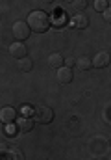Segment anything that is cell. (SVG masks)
<instances>
[{
	"label": "cell",
	"instance_id": "1",
	"mask_svg": "<svg viewBox=\"0 0 111 160\" xmlns=\"http://www.w3.org/2000/svg\"><path fill=\"white\" fill-rule=\"evenodd\" d=\"M28 24H30V28L37 32V34H44V32H48V28H50V17H48V13L46 11H41V9H35V11H32L30 15H28V21H26Z\"/></svg>",
	"mask_w": 111,
	"mask_h": 160
},
{
	"label": "cell",
	"instance_id": "2",
	"mask_svg": "<svg viewBox=\"0 0 111 160\" xmlns=\"http://www.w3.org/2000/svg\"><path fill=\"white\" fill-rule=\"evenodd\" d=\"M52 119H54V110L50 106H44V104L35 106V110H34V121L46 125V123H52Z\"/></svg>",
	"mask_w": 111,
	"mask_h": 160
},
{
	"label": "cell",
	"instance_id": "3",
	"mask_svg": "<svg viewBox=\"0 0 111 160\" xmlns=\"http://www.w3.org/2000/svg\"><path fill=\"white\" fill-rule=\"evenodd\" d=\"M13 36H15V39L17 41H26L30 38V32H32V28H30V24L28 22H24V21H17L15 24H13Z\"/></svg>",
	"mask_w": 111,
	"mask_h": 160
},
{
	"label": "cell",
	"instance_id": "4",
	"mask_svg": "<svg viewBox=\"0 0 111 160\" xmlns=\"http://www.w3.org/2000/svg\"><path fill=\"white\" fill-rule=\"evenodd\" d=\"M9 54H11L13 58H17V60H24V58H28V56H26V54H28V48H26L24 43L15 41V43L9 45Z\"/></svg>",
	"mask_w": 111,
	"mask_h": 160
},
{
	"label": "cell",
	"instance_id": "5",
	"mask_svg": "<svg viewBox=\"0 0 111 160\" xmlns=\"http://www.w3.org/2000/svg\"><path fill=\"white\" fill-rule=\"evenodd\" d=\"M111 63V54L109 52H106V50H102V52H98L95 58H93V67H96V69H102V67H108Z\"/></svg>",
	"mask_w": 111,
	"mask_h": 160
},
{
	"label": "cell",
	"instance_id": "6",
	"mask_svg": "<svg viewBox=\"0 0 111 160\" xmlns=\"http://www.w3.org/2000/svg\"><path fill=\"white\" fill-rule=\"evenodd\" d=\"M56 77H58V82H61V84H71L74 78V71L71 67H61V69H58V73H56Z\"/></svg>",
	"mask_w": 111,
	"mask_h": 160
},
{
	"label": "cell",
	"instance_id": "7",
	"mask_svg": "<svg viewBox=\"0 0 111 160\" xmlns=\"http://www.w3.org/2000/svg\"><path fill=\"white\" fill-rule=\"evenodd\" d=\"M0 119H2V123H13L17 119V110L13 106H4L0 110Z\"/></svg>",
	"mask_w": 111,
	"mask_h": 160
},
{
	"label": "cell",
	"instance_id": "8",
	"mask_svg": "<svg viewBox=\"0 0 111 160\" xmlns=\"http://www.w3.org/2000/svg\"><path fill=\"white\" fill-rule=\"evenodd\" d=\"M71 24H72V28L85 30V28L89 26V19H87V15H83V13H78V15H74V17H72Z\"/></svg>",
	"mask_w": 111,
	"mask_h": 160
},
{
	"label": "cell",
	"instance_id": "9",
	"mask_svg": "<svg viewBox=\"0 0 111 160\" xmlns=\"http://www.w3.org/2000/svg\"><path fill=\"white\" fill-rule=\"evenodd\" d=\"M63 62H65V58H63L61 52H52L48 56V65L54 67V69H61L63 67Z\"/></svg>",
	"mask_w": 111,
	"mask_h": 160
},
{
	"label": "cell",
	"instance_id": "10",
	"mask_svg": "<svg viewBox=\"0 0 111 160\" xmlns=\"http://www.w3.org/2000/svg\"><path fill=\"white\" fill-rule=\"evenodd\" d=\"M76 65H78V71H89L93 67V60L89 56H80L76 60Z\"/></svg>",
	"mask_w": 111,
	"mask_h": 160
},
{
	"label": "cell",
	"instance_id": "11",
	"mask_svg": "<svg viewBox=\"0 0 111 160\" xmlns=\"http://www.w3.org/2000/svg\"><path fill=\"white\" fill-rule=\"evenodd\" d=\"M34 128V119L30 118H19V130L21 132H30Z\"/></svg>",
	"mask_w": 111,
	"mask_h": 160
},
{
	"label": "cell",
	"instance_id": "12",
	"mask_svg": "<svg viewBox=\"0 0 111 160\" xmlns=\"http://www.w3.org/2000/svg\"><path fill=\"white\" fill-rule=\"evenodd\" d=\"M19 71H22V73H30L32 69H34V62L30 60V58H24V60H19Z\"/></svg>",
	"mask_w": 111,
	"mask_h": 160
},
{
	"label": "cell",
	"instance_id": "13",
	"mask_svg": "<svg viewBox=\"0 0 111 160\" xmlns=\"http://www.w3.org/2000/svg\"><path fill=\"white\" fill-rule=\"evenodd\" d=\"M108 8H109V4H108L106 0H96V2H95V9H96V11H100V13L108 11Z\"/></svg>",
	"mask_w": 111,
	"mask_h": 160
},
{
	"label": "cell",
	"instance_id": "14",
	"mask_svg": "<svg viewBox=\"0 0 111 160\" xmlns=\"http://www.w3.org/2000/svg\"><path fill=\"white\" fill-rule=\"evenodd\" d=\"M72 6H74V9H85L87 8V0H74L72 2Z\"/></svg>",
	"mask_w": 111,
	"mask_h": 160
},
{
	"label": "cell",
	"instance_id": "15",
	"mask_svg": "<svg viewBox=\"0 0 111 160\" xmlns=\"http://www.w3.org/2000/svg\"><path fill=\"white\" fill-rule=\"evenodd\" d=\"M11 157H13V160H24V155H22V151H11Z\"/></svg>",
	"mask_w": 111,
	"mask_h": 160
},
{
	"label": "cell",
	"instance_id": "16",
	"mask_svg": "<svg viewBox=\"0 0 111 160\" xmlns=\"http://www.w3.org/2000/svg\"><path fill=\"white\" fill-rule=\"evenodd\" d=\"M102 17H104V21H106V22H109V24H111V6L108 8V11H104V13H102Z\"/></svg>",
	"mask_w": 111,
	"mask_h": 160
},
{
	"label": "cell",
	"instance_id": "17",
	"mask_svg": "<svg viewBox=\"0 0 111 160\" xmlns=\"http://www.w3.org/2000/svg\"><path fill=\"white\" fill-rule=\"evenodd\" d=\"M65 63H67V67H72V65H76V60H74V58H67Z\"/></svg>",
	"mask_w": 111,
	"mask_h": 160
},
{
	"label": "cell",
	"instance_id": "18",
	"mask_svg": "<svg viewBox=\"0 0 111 160\" xmlns=\"http://www.w3.org/2000/svg\"><path fill=\"white\" fill-rule=\"evenodd\" d=\"M98 160H104V158H98Z\"/></svg>",
	"mask_w": 111,
	"mask_h": 160
}]
</instances>
